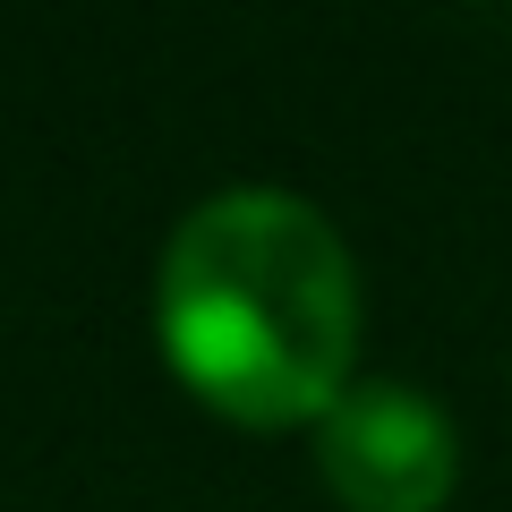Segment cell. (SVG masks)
<instances>
[{"label":"cell","instance_id":"6da1fadb","mask_svg":"<svg viewBox=\"0 0 512 512\" xmlns=\"http://www.w3.org/2000/svg\"><path fill=\"white\" fill-rule=\"evenodd\" d=\"M163 350L197 402L239 427L325 419L359 342V274L291 188H222L171 231L154 282Z\"/></svg>","mask_w":512,"mask_h":512},{"label":"cell","instance_id":"7a4b0ae2","mask_svg":"<svg viewBox=\"0 0 512 512\" xmlns=\"http://www.w3.org/2000/svg\"><path fill=\"white\" fill-rule=\"evenodd\" d=\"M316 470L350 512H436L461 478V444L419 384H342L316 419Z\"/></svg>","mask_w":512,"mask_h":512}]
</instances>
